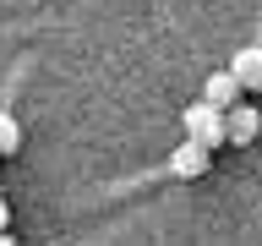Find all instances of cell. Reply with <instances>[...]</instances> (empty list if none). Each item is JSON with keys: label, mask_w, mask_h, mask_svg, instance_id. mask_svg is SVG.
Instances as JSON below:
<instances>
[{"label": "cell", "mask_w": 262, "mask_h": 246, "mask_svg": "<svg viewBox=\"0 0 262 246\" xmlns=\"http://www.w3.org/2000/svg\"><path fill=\"white\" fill-rule=\"evenodd\" d=\"M180 120H186V137H191V142H202L208 153H213V148H229V142H224V120H219V110H208L202 98H196V104H186V110H180Z\"/></svg>", "instance_id": "1"}, {"label": "cell", "mask_w": 262, "mask_h": 246, "mask_svg": "<svg viewBox=\"0 0 262 246\" xmlns=\"http://www.w3.org/2000/svg\"><path fill=\"white\" fill-rule=\"evenodd\" d=\"M219 120H224V142H235V148H251V142H257V131H262L257 104H229Z\"/></svg>", "instance_id": "2"}, {"label": "cell", "mask_w": 262, "mask_h": 246, "mask_svg": "<svg viewBox=\"0 0 262 246\" xmlns=\"http://www.w3.org/2000/svg\"><path fill=\"white\" fill-rule=\"evenodd\" d=\"M208 164H213V153L186 137V142L169 153V175H175V180H196V175H208Z\"/></svg>", "instance_id": "3"}, {"label": "cell", "mask_w": 262, "mask_h": 246, "mask_svg": "<svg viewBox=\"0 0 262 246\" xmlns=\"http://www.w3.org/2000/svg\"><path fill=\"white\" fill-rule=\"evenodd\" d=\"M229 77L241 82V93H262V44L235 49V60H229Z\"/></svg>", "instance_id": "4"}, {"label": "cell", "mask_w": 262, "mask_h": 246, "mask_svg": "<svg viewBox=\"0 0 262 246\" xmlns=\"http://www.w3.org/2000/svg\"><path fill=\"white\" fill-rule=\"evenodd\" d=\"M241 82H235V77H229V66H224V71H213V77L208 82H202V104H208V110H219V115H224L229 110V104H241Z\"/></svg>", "instance_id": "5"}, {"label": "cell", "mask_w": 262, "mask_h": 246, "mask_svg": "<svg viewBox=\"0 0 262 246\" xmlns=\"http://www.w3.org/2000/svg\"><path fill=\"white\" fill-rule=\"evenodd\" d=\"M16 148H22V126H16L11 110H0V159H6V153H16Z\"/></svg>", "instance_id": "6"}, {"label": "cell", "mask_w": 262, "mask_h": 246, "mask_svg": "<svg viewBox=\"0 0 262 246\" xmlns=\"http://www.w3.org/2000/svg\"><path fill=\"white\" fill-rule=\"evenodd\" d=\"M0 230H11V208L6 202H0Z\"/></svg>", "instance_id": "7"}, {"label": "cell", "mask_w": 262, "mask_h": 246, "mask_svg": "<svg viewBox=\"0 0 262 246\" xmlns=\"http://www.w3.org/2000/svg\"><path fill=\"white\" fill-rule=\"evenodd\" d=\"M0 246H16V235H11V230H0Z\"/></svg>", "instance_id": "8"}]
</instances>
